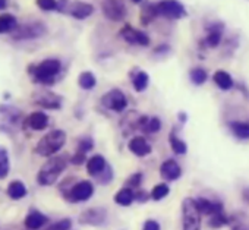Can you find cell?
<instances>
[{"label": "cell", "instance_id": "cell-1", "mask_svg": "<svg viewBox=\"0 0 249 230\" xmlns=\"http://www.w3.org/2000/svg\"><path fill=\"white\" fill-rule=\"evenodd\" d=\"M63 69V65L59 59L56 57H49L44 59L40 63H33L28 65V75L34 84L43 85V87H52L56 84L60 72Z\"/></svg>", "mask_w": 249, "mask_h": 230}, {"label": "cell", "instance_id": "cell-2", "mask_svg": "<svg viewBox=\"0 0 249 230\" xmlns=\"http://www.w3.org/2000/svg\"><path fill=\"white\" fill-rule=\"evenodd\" d=\"M71 163V157L66 154H60V156H53L50 157L38 170L37 173V183L40 186H52L54 185L59 177L62 176V173L68 169Z\"/></svg>", "mask_w": 249, "mask_h": 230}, {"label": "cell", "instance_id": "cell-3", "mask_svg": "<svg viewBox=\"0 0 249 230\" xmlns=\"http://www.w3.org/2000/svg\"><path fill=\"white\" fill-rule=\"evenodd\" d=\"M68 140V135L62 129H53L47 132L34 147V153L40 157L50 159L53 156H57V153L65 147Z\"/></svg>", "mask_w": 249, "mask_h": 230}, {"label": "cell", "instance_id": "cell-4", "mask_svg": "<svg viewBox=\"0 0 249 230\" xmlns=\"http://www.w3.org/2000/svg\"><path fill=\"white\" fill-rule=\"evenodd\" d=\"M22 111L11 104H0V132L14 135L24 128Z\"/></svg>", "mask_w": 249, "mask_h": 230}, {"label": "cell", "instance_id": "cell-5", "mask_svg": "<svg viewBox=\"0 0 249 230\" xmlns=\"http://www.w3.org/2000/svg\"><path fill=\"white\" fill-rule=\"evenodd\" d=\"M94 192H95V186L91 180H78L72 183V186L65 189L62 195L68 202L79 204V202H87L88 199H91Z\"/></svg>", "mask_w": 249, "mask_h": 230}, {"label": "cell", "instance_id": "cell-6", "mask_svg": "<svg viewBox=\"0 0 249 230\" xmlns=\"http://www.w3.org/2000/svg\"><path fill=\"white\" fill-rule=\"evenodd\" d=\"M202 214L199 212L195 198L182 201V230H201Z\"/></svg>", "mask_w": 249, "mask_h": 230}, {"label": "cell", "instance_id": "cell-7", "mask_svg": "<svg viewBox=\"0 0 249 230\" xmlns=\"http://www.w3.org/2000/svg\"><path fill=\"white\" fill-rule=\"evenodd\" d=\"M47 34V27L41 21H31L18 25V28L12 33V38L17 41H28L37 40Z\"/></svg>", "mask_w": 249, "mask_h": 230}, {"label": "cell", "instance_id": "cell-8", "mask_svg": "<svg viewBox=\"0 0 249 230\" xmlns=\"http://www.w3.org/2000/svg\"><path fill=\"white\" fill-rule=\"evenodd\" d=\"M119 37L131 46H140V47H148L151 44V38L148 37L147 33L137 30L135 27L126 24L123 25L119 31Z\"/></svg>", "mask_w": 249, "mask_h": 230}, {"label": "cell", "instance_id": "cell-9", "mask_svg": "<svg viewBox=\"0 0 249 230\" xmlns=\"http://www.w3.org/2000/svg\"><path fill=\"white\" fill-rule=\"evenodd\" d=\"M101 104L116 113H122L123 110H126L128 107V98L124 95V92L119 88H113L110 91H107L103 97H101Z\"/></svg>", "mask_w": 249, "mask_h": 230}, {"label": "cell", "instance_id": "cell-10", "mask_svg": "<svg viewBox=\"0 0 249 230\" xmlns=\"http://www.w3.org/2000/svg\"><path fill=\"white\" fill-rule=\"evenodd\" d=\"M157 11L159 17L167 19H182L188 15L185 6L179 0H160V2H157Z\"/></svg>", "mask_w": 249, "mask_h": 230}, {"label": "cell", "instance_id": "cell-11", "mask_svg": "<svg viewBox=\"0 0 249 230\" xmlns=\"http://www.w3.org/2000/svg\"><path fill=\"white\" fill-rule=\"evenodd\" d=\"M107 220H108V212H107L106 208H101V207L87 208L78 217L79 224H82V226H92V227L104 226L107 223Z\"/></svg>", "mask_w": 249, "mask_h": 230}, {"label": "cell", "instance_id": "cell-12", "mask_svg": "<svg viewBox=\"0 0 249 230\" xmlns=\"http://www.w3.org/2000/svg\"><path fill=\"white\" fill-rule=\"evenodd\" d=\"M101 11L103 15L113 22H120L126 18V6H124L123 0H103L101 2Z\"/></svg>", "mask_w": 249, "mask_h": 230}, {"label": "cell", "instance_id": "cell-13", "mask_svg": "<svg viewBox=\"0 0 249 230\" xmlns=\"http://www.w3.org/2000/svg\"><path fill=\"white\" fill-rule=\"evenodd\" d=\"M223 31H224V24L223 22H210L205 25V37L199 44H204L208 49H217L221 44L223 40Z\"/></svg>", "mask_w": 249, "mask_h": 230}, {"label": "cell", "instance_id": "cell-14", "mask_svg": "<svg viewBox=\"0 0 249 230\" xmlns=\"http://www.w3.org/2000/svg\"><path fill=\"white\" fill-rule=\"evenodd\" d=\"M34 104L46 108V110H59L62 108V97L52 92V91H43V92H37L33 98Z\"/></svg>", "mask_w": 249, "mask_h": 230}, {"label": "cell", "instance_id": "cell-15", "mask_svg": "<svg viewBox=\"0 0 249 230\" xmlns=\"http://www.w3.org/2000/svg\"><path fill=\"white\" fill-rule=\"evenodd\" d=\"M49 116L41 111V110H37V111H33L30 113L28 116H25L24 119V128L30 129V131H34V132H40V131H44L47 126H49Z\"/></svg>", "mask_w": 249, "mask_h": 230}, {"label": "cell", "instance_id": "cell-16", "mask_svg": "<svg viewBox=\"0 0 249 230\" xmlns=\"http://www.w3.org/2000/svg\"><path fill=\"white\" fill-rule=\"evenodd\" d=\"M66 12L78 19V21H84L87 18H89L92 14H94V6L91 3H87V2H81V0H75V2L69 3Z\"/></svg>", "mask_w": 249, "mask_h": 230}, {"label": "cell", "instance_id": "cell-17", "mask_svg": "<svg viewBox=\"0 0 249 230\" xmlns=\"http://www.w3.org/2000/svg\"><path fill=\"white\" fill-rule=\"evenodd\" d=\"M160 176L166 182H175L182 176V167L175 159H167L160 166Z\"/></svg>", "mask_w": 249, "mask_h": 230}, {"label": "cell", "instance_id": "cell-18", "mask_svg": "<svg viewBox=\"0 0 249 230\" xmlns=\"http://www.w3.org/2000/svg\"><path fill=\"white\" fill-rule=\"evenodd\" d=\"M49 221L50 220L46 214H43L41 211H38L36 208H31L24 218V226L27 230H40L44 226H47Z\"/></svg>", "mask_w": 249, "mask_h": 230}, {"label": "cell", "instance_id": "cell-19", "mask_svg": "<svg viewBox=\"0 0 249 230\" xmlns=\"http://www.w3.org/2000/svg\"><path fill=\"white\" fill-rule=\"evenodd\" d=\"M141 119H142V114L138 113L137 110H132L124 114L120 121V129H122L123 135H129V134L135 132L137 129H140Z\"/></svg>", "mask_w": 249, "mask_h": 230}, {"label": "cell", "instance_id": "cell-20", "mask_svg": "<svg viewBox=\"0 0 249 230\" xmlns=\"http://www.w3.org/2000/svg\"><path fill=\"white\" fill-rule=\"evenodd\" d=\"M195 202L202 215H214L218 212H224V205L220 201H211L205 196H198L195 198Z\"/></svg>", "mask_w": 249, "mask_h": 230}, {"label": "cell", "instance_id": "cell-21", "mask_svg": "<svg viewBox=\"0 0 249 230\" xmlns=\"http://www.w3.org/2000/svg\"><path fill=\"white\" fill-rule=\"evenodd\" d=\"M131 153L137 157H147L153 153V147L151 144L144 138V137H134L129 140L128 144Z\"/></svg>", "mask_w": 249, "mask_h": 230}, {"label": "cell", "instance_id": "cell-22", "mask_svg": "<svg viewBox=\"0 0 249 230\" xmlns=\"http://www.w3.org/2000/svg\"><path fill=\"white\" fill-rule=\"evenodd\" d=\"M107 166H108L107 160H106L103 156H100V154H95V156L89 157V159L87 160V163H85L87 173H88L89 176L95 177V179L107 169Z\"/></svg>", "mask_w": 249, "mask_h": 230}, {"label": "cell", "instance_id": "cell-23", "mask_svg": "<svg viewBox=\"0 0 249 230\" xmlns=\"http://www.w3.org/2000/svg\"><path fill=\"white\" fill-rule=\"evenodd\" d=\"M129 78L132 81V87L137 92H142L148 88V84H150V76L147 72L135 68L132 72H129Z\"/></svg>", "mask_w": 249, "mask_h": 230}, {"label": "cell", "instance_id": "cell-24", "mask_svg": "<svg viewBox=\"0 0 249 230\" xmlns=\"http://www.w3.org/2000/svg\"><path fill=\"white\" fill-rule=\"evenodd\" d=\"M159 17V11H157V3H151V2H142L141 6V12H140V21L142 25H150L156 18Z\"/></svg>", "mask_w": 249, "mask_h": 230}, {"label": "cell", "instance_id": "cell-25", "mask_svg": "<svg viewBox=\"0 0 249 230\" xmlns=\"http://www.w3.org/2000/svg\"><path fill=\"white\" fill-rule=\"evenodd\" d=\"M213 81L221 91H230L234 88V81H233L231 75L226 71H221V69L215 71L213 75Z\"/></svg>", "mask_w": 249, "mask_h": 230}, {"label": "cell", "instance_id": "cell-26", "mask_svg": "<svg viewBox=\"0 0 249 230\" xmlns=\"http://www.w3.org/2000/svg\"><path fill=\"white\" fill-rule=\"evenodd\" d=\"M6 194H8V196H9L11 199L19 201V199H22V198L27 196L28 189H27V186H25V183H24L22 180H18V179H17V180L9 182L8 188H6Z\"/></svg>", "mask_w": 249, "mask_h": 230}, {"label": "cell", "instance_id": "cell-27", "mask_svg": "<svg viewBox=\"0 0 249 230\" xmlns=\"http://www.w3.org/2000/svg\"><path fill=\"white\" fill-rule=\"evenodd\" d=\"M114 202L117 205H122V207H129L134 201H135V191L131 189V188H122L120 191H117L113 196Z\"/></svg>", "mask_w": 249, "mask_h": 230}, {"label": "cell", "instance_id": "cell-28", "mask_svg": "<svg viewBox=\"0 0 249 230\" xmlns=\"http://www.w3.org/2000/svg\"><path fill=\"white\" fill-rule=\"evenodd\" d=\"M141 131H144L145 134H157L161 129V121L157 116L148 118L147 114H142V119H141Z\"/></svg>", "mask_w": 249, "mask_h": 230}, {"label": "cell", "instance_id": "cell-29", "mask_svg": "<svg viewBox=\"0 0 249 230\" xmlns=\"http://www.w3.org/2000/svg\"><path fill=\"white\" fill-rule=\"evenodd\" d=\"M18 19L12 14H2L0 15V34H9L18 28Z\"/></svg>", "mask_w": 249, "mask_h": 230}, {"label": "cell", "instance_id": "cell-30", "mask_svg": "<svg viewBox=\"0 0 249 230\" xmlns=\"http://www.w3.org/2000/svg\"><path fill=\"white\" fill-rule=\"evenodd\" d=\"M231 134L239 140H249V122L233 121L229 124Z\"/></svg>", "mask_w": 249, "mask_h": 230}, {"label": "cell", "instance_id": "cell-31", "mask_svg": "<svg viewBox=\"0 0 249 230\" xmlns=\"http://www.w3.org/2000/svg\"><path fill=\"white\" fill-rule=\"evenodd\" d=\"M169 142H170V148H172V151H173L175 154H178V156H185V154L188 153V145H186V142L182 141V140L178 137V134H176L175 131H172V132L169 134Z\"/></svg>", "mask_w": 249, "mask_h": 230}, {"label": "cell", "instance_id": "cell-32", "mask_svg": "<svg viewBox=\"0 0 249 230\" xmlns=\"http://www.w3.org/2000/svg\"><path fill=\"white\" fill-rule=\"evenodd\" d=\"M11 172V159H9V151L8 148L0 145V180L8 177Z\"/></svg>", "mask_w": 249, "mask_h": 230}, {"label": "cell", "instance_id": "cell-33", "mask_svg": "<svg viewBox=\"0 0 249 230\" xmlns=\"http://www.w3.org/2000/svg\"><path fill=\"white\" fill-rule=\"evenodd\" d=\"M189 79L194 85H204L207 81H208V72L207 69L201 68V66H196V68H192L189 71Z\"/></svg>", "mask_w": 249, "mask_h": 230}, {"label": "cell", "instance_id": "cell-34", "mask_svg": "<svg viewBox=\"0 0 249 230\" xmlns=\"http://www.w3.org/2000/svg\"><path fill=\"white\" fill-rule=\"evenodd\" d=\"M78 85L85 89V91H89L92 89L95 85H97V78L92 72L89 71H85V72H81L79 76H78Z\"/></svg>", "mask_w": 249, "mask_h": 230}, {"label": "cell", "instance_id": "cell-35", "mask_svg": "<svg viewBox=\"0 0 249 230\" xmlns=\"http://www.w3.org/2000/svg\"><path fill=\"white\" fill-rule=\"evenodd\" d=\"M169 194H170V186H169L166 182L157 183V185L151 189V192H150L153 201H161V199H164Z\"/></svg>", "mask_w": 249, "mask_h": 230}, {"label": "cell", "instance_id": "cell-36", "mask_svg": "<svg viewBox=\"0 0 249 230\" xmlns=\"http://www.w3.org/2000/svg\"><path fill=\"white\" fill-rule=\"evenodd\" d=\"M229 223H230V218H229L224 212H218V214L210 215L208 227H211V229H220V227L227 226Z\"/></svg>", "mask_w": 249, "mask_h": 230}, {"label": "cell", "instance_id": "cell-37", "mask_svg": "<svg viewBox=\"0 0 249 230\" xmlns=\"http://www.w3.org/2000/svg\"><path fill=\"white\" fill-rule=\"evenodd\" d=\"M94 140L91 137H81L76 142V153H82V154H88L89 151L94 150Z\"/></svg>", "mask_w": 249, "mask_h": 230}, {"label": "cell", "instance_id": "cell-38", "mask_svg": "<svg viewBox=\"0 0 249 230\" xmlns=\"http://www.w3.org/2000/svg\"><path fill=\"white\" fill-rule=\"evenodd\" d=\"M142 180H144V175L141 172H137V173H132L126 180H124V186L131 188V189H140L142 185Z\"/></svg>", "mask_w": 249, "mask_h": 230}, {"label": "cell", "instance_id": "cell-39", "mask_svg": "<svg viewBox=\"0 0 249 230\" xmlns=\"http://www.w3.org/2000/svg\"><path fill=\"white\" fill-rule=\"evenodd\" d=\"M36 5L43 12H54V11L57 12L59 0H36Z\"/></svg>", "mask_w": 249, "mask_h": 230}, {"label": "cell", "instance_id": "cell-40", "mask_svg": "<svg viewBox=\"0 0 249 230\" xmlns=\"http://www.w3.org/2000/svg\"><path fill=\"white\" fill-rule=\"evenodd\" d=\"M72 229V220L71 218H60L54 223H50L44 230H71Z\"/></svg>", "mask_w": 249, "mask_h": 230}, {"label": "cell", "instance_id": "cell-41", "mask_svg": "<svg viewBox=\"0 0 249 230\" xmlns=\"http://www.w3.org/2000/svg\"><path fill=\"white\" fill-rule=\"evenodd\" d=\"M113 180V169L110 166H107V169L97 177V182L101 185H107Z\"/></svg>", "mask_w": 249, "mask_h": 230}, {"label": "cell", "instance_id": "cell-42", "mask_svg": "<svg viewBox=\"0 0 249 230\" xmlns=\"http://www.w3.org/2000/svg\"><path fill=\"white\" fill-rule=\"evenodd\" d=\"M87 154H82V153H76L71 157V164L73 166H82L84 163H87Z\"/></svg>", "mask_w": 249, "mask_h": 230}, {"label": "cell", "instance_id": "cell-43", "mask_svg": "<svg viewBox=\"0 0 249 230\" xmlns=\"http://www.w3.org/2000/svg\"><path fill=\"white\" fill-rule=\"evenodd\" d=\"M150 199H151V195H150L147 191H144V189H137V192H135V201H137V202L145 204V202L150 201Z\"/></svg>", "mask_w": 249, "mask_h": 230}, {"label": "cell", "instance_id": "cell-44", "mask_svg": "<svg viewBox=\"0 0 249 230\" xmlns=\"http://www.w3.org/2000/svg\"><path fill=\"white\" fill-rule=\"evenodd\" d=\"M142 230H161V226L157 220L154 218H148L145 220L144 226H142Z\"/></svg>", "mask_w": 249, "mask_h": 230}, {"label": "cell", "instance_id": "cell-45", "mask_svg": "<svg viewBox=\"0 0 249 230\" xmlns=\"http://www.w3.org/2000/svg\"><path fill=\"white\" fill-rule=\"evenodd\" d=\"M169 52H170V47H169L167 44H160L159 47L154 49V53H156V54H166V53H169Z\"/></svg>", "mask_w": 249, "mask_h": 230}, {"label": "cell", "instance_id": "cell-46", "mask_svg": "<svg viewBox=\"0 0 249 230\" xmlns=\"http://www.w3.org/2000/svg\"><path fill=\"white\" fill-rule=\"evenodd\" d=\"M242 199H243V202L249 204V186L243 188V191H242Z\"/></svg>", "mask_w": 249, "mask_h": 230}, {"label": "cell", "instance_id": "cell-47", "mask_svg": "<svg viewBox=\"0 0 249 230\" xmlns=\"http://www.w3.org/2000/svg\"><path fill=\"white\" fill-rule=\"evenodd\" d=\"M231 230H249V227L245 226V224H237V226H234Z\"/></svg>", "mask_w": 249, "mask_h": 230}, {"label": "cell", "instance_id": "cell-48", "mask_svg": "<svg viewBox=\"0 0 249 230\" xmlns=\"http://www.w3.org/2000/svg\"><path fill=\"white\" fill-rule=\"evenodd\" d=\"M8 8V0H0V11H5Z\"/></svg>", "mask_w": 249, "mask_h": 230}, {"label": "cell", "instance_id": "cell-49", "mask_svg": "<svg viewBox=\"0 0 249 230\" xmlns=\"http://www.w3.org/2000/svg\"><path fill=\"white\" fill-rule=\"evenodd\" d=\"M179 119H180L182 124H185V122L188 121V118H186V114H185V113H179Z\"/></svg>", "mask_w": 249, "mask_h": 230}, {"label": "cell", "instance_id": "cell-50", "mask_svg": "<svg viewBox=\"0 0 249 230\" xmlns=\"http://www.w3.org/2000/svg\"><path fill=\"white\" fill-rule=\"evenodd\" d=\"M132 2H134V3H137V5H140V3H142V2H144V0H132Z\"/></svg>", "mask_w": 249, "mask_h": 230}]
</instances>
